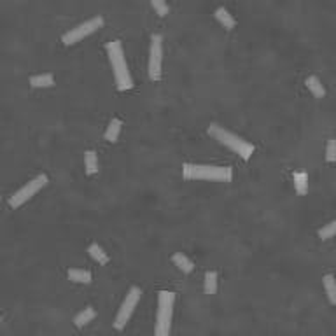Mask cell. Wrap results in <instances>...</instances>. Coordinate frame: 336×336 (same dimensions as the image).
Wrapping results in <instances>:
<instances>
[{"mask_svg": "<svg viewBox=\"0 0 336 336\" xmlns=\"http://www.w3.org/2000/svg\"><path fill=\"white\" fill-rule=\"evenodd\" d=\"M105 51L109 56V62L112 65L114 72V81H116V88L119 91H128L133 88V79L128 70V65L124 60V51L121 40H110L105 44Z\"/></svg>", "mask_w": 336, "mask_h": 336, "instance_id": "obj_1", "label": "cell"}, {"mask_svg": "<svg viewBox=\"0 0 336 336\" xmlns=\"http://www.w3.org/2000/svg\"><path fill=\"white\" fill-rule=\"evenodd\" d=\"M182 177L188 181H219L231 182L233 168L217 165H196V163H184L182 165Z\"/></svg>", "mask_w": 336, "mask_h": 336, "instance_id": "obj_2", "label": "cell"}, {"mask_svg": "<svg viewBox=\"0 0 336 336\" xmlns=\"http://www.w3.org/2000/svg\"><path fill=\"white\" fill-rule=\"evenodd\" d=\"M208 135L214 137V139L217 140V142L221 144V146L231 149L235 154H238L240 158L243 159V161H249L252 158V154H254V146H252L250 142H247V140H243L242 137L235 135V133H231L230 130L223 128V126L219 124H210L208 126Z\"/></svg>", "mask_w": 336, "mask_h": 336, "instance_id": "obj_3", "label": "cell"}, {"mask_svg": "<svg viewBox=\"0 0 336 336\" xmlns=\"http://www.w3.org/2000/svg\"><path fill=\"white\" fill-rule=\"evenodd\" d=\"M174 305L175 292L159 291L158 292V314H156V336H168L172 329V319H174Z\"/></svg>", "mask_w": 336, "mask_h": 336, "instance_id": "obj_4", "label": "cell"}, {"mask_svg": "<svg viewBox=\"0 0 336 336\" xmlns=\"http://www.w3.org/2000/svg\"><path fill=\"white\" fill-rule=\"evenodd\" d=\"M104 18L102 16H93L90 18V20H86L84 23H79L77 26H74V28H70L68 32H65L62 35V42L63 46H74L77 44V42H81L82 39H86V37H90L91 33L98 32V30L104 26Z\"/></svg>", "mask_w": 336, "mask_h": 336, "instance_id": "obj_5", "label": "cell"}, {"mask_svg": "<svg viewBox=\"0 0 336 336\" xmlns=\"http://www.w3.org/2000/svg\"><path fill=\"white\" fill-rule=\"evenodd\" d=\"M49 179L46 174H40L37 175L35 179H32V181L26 182L23 188H20L18 191H14L13 194L9 196V207L11 208H20L21 205H25L26 201L30 200L32 196H35L37 193H39L40 189H44L46 186H48Z\"/></svg>", "mask_w": 336, "mask_h": 336, "instance_id": "obj_6", "label": "cell"}, {"mask_svg": "<svg viewBox=\"0 0 336 336\" xmlns=\"http://www.w3.org/2000/svg\"><path fill=\"white\" fill-rule=\"evenodd\" d=\"M140 296H142V291H140V287L133 285V287L128 289V292H126L123 303H121L119 310H117L116 319H114V327H116L117 331H123L124 327H126L128 320L132 319L133 312H135L137 305H139Z\"/></svg>", "mask_w": 336, "mask_h": 336, "instance_id": "obj_7", "label": "cell"}, {"mask_svg": "<svg viewBox=\"0 0 336 336\" xmlns=\"http://www.w3.org/2000/svg\"><path fill=\"white\" fill-rule=\"evenodd\" d=\"M161 63H163V37L159 33L151 35V46H149V79L152 82L161 81Z\"/></svg>", "mask_w": 336, "mask_h": 336, "instance_id": "obj_8", "label": "cell"}, {"mask_svg": "<svg viewBox=\"0 0 336 336\" xmlns=\"http://www.w3.org/2000/svg\"><path fill=\"white\" fill-rule=\"evenodd\" d=\"M68 280L75 282V284H91L93 282V275H91L90 270H79V268H72L67 272Z\"/></svg>", "mask_w": 336, "mask_h": 336, "instance_id": "obj_9", "label": "cell"}, {"mask_svg": "<svg viewBox=\"0 0 336 336\" xmlns=\"http://www.w3.org/2000/svg\"><path fill=\"white\" fill-rule=\"evenodd\" d=\"M214 16H216V20L219 21L221 26H224L226 30H233L236 25L235 18L230 14V11L226 9V7H217L216 13H214Z\"/></svg>", "mask_w": 336, "mask_h": 336, "instance_id": "obj_10", "label": "cell"}, {"mask_svg": "<svg viewBox=\"0 0 336 336\" xmlns=\"http://www.w3.org/2000/svg\"><path fill=\"white\" fill-rule=\"evenodd\" d=\"M121 128H123V121L117 119V117H112V121L109 123L105 130V140L110 144L117 142V139H119V133H121Z\"/></svg>", "mask_w": 336, "mask_h": 336, "instance_id": "obj_11", "label": "cell"}, {"mask_svg": "<svg viewBox=\"0 0 336 336\" xmlns=\"http://www.w3.org/2000/svg\"><path fill=\"white\" fill-rule=\"evenodd\" d=\"M172 261H174V265L177 266L182 273H191L194 270V263L191 261L186 254H182V252H175V254L172 256Z\"/></svg>", "mask_w": 336, "mask_h": 336, "instance_id": "obj_12", "label": "cell"}, {"mask_svg": "<svg viewBox=\"0 0 336 336\" xmlns=\"http://www.w3.org/2000/svg\"><path fill=\"white\" fill-rule=\"evenodd\" d=\"M305 84H307L308 91H310V93L314 95L315 98H324V97H326V88H324L322 81H320L317 75H310V77H307Z\"/></svg>", "mask_w": 336, "mask_h": 336, "instance_id": "obj_13", "label": "cell"}, {"mask_svg": "<svg viewBox=\"0 0 336 336\" xmlns=\"http://www.w3.org/2000/svg\"><path fill=\"white\" fill-rule=\"evenodd\" d=\"M88 254H90V258L93 259V261H97L98 265H107L109 263V254L104 250V247L98 245V243H91L90 247H88Z\"/></svg>", "mask_w": 336, "mask_h": 336, "instance_id": "obj_14", "label": "cell"}, {"mask_svg": "<svg viewBox=\"0 0 336 336\" xmlns=\"http://www.w3.org/2000/svg\"><path fill=\"white\" fill-rule=\"evenodd\" d=\"M28 84L32 88H53L55 77H53V74H37L28 79Z\"/></svg>", "mask_w": 336, "mask_h": 336, "instance_id": "obj_15", "label": "cell"}, {"mask_svg": "<svg viewBox=\"0 0 336 336\" xmlns=\"http://www.w3.org/2000/svg\"><path fill=\"white\" fill-rule=\"evenodd\" d=\"M84 172H86V175L98 174V156L95 151L84 152Z\"/></svg>", "mask_w": 336, "mask_h": 336, "instance_id": "obj_16", "label": "cell"}, {"mask_svg": "<svg viewBox=\"0 0 336 336\" xmlns=\"http://www.w3.org/2000/svg\"><path fill=\"white\" fill-rule=\"evenodd\" d=\"M95 308L93 307H86L84 310H81L79 312L77 315L74 317V324H75V327H84V326H88V324L91 322V320L95 319Z\"/></svg>", "mask_w": 336, "mask_h": 336, "instance_id": "obj_17", "label": "cell"}, {"mask_svg": "<svg viewBox=\"0 0 336 336\" xmlns=\"http://www.w3.org/2000/svg\"><path fill=\"white\" fill-rule=\"evenodd\" d=\"M294 189L298 194H307L308 193V175L305 172H296L292 175Z\"/></svg>", "mask_w": 336, "mask_h": 336, "instance_id": "obj_18", "label": "cell"}, {"mask_svg": "<svg viewBox=\"0 0 336 336\" xmlns=\"http://www.w3.org/2000/svg\"><path fill=\"white\" fill-rule=\"evenodd\" d=\"M217 272H214V270H208V272H205V280H203V289H205V294H216L217 292Z\"/></svg>", "mask_w": 336, "mask_h": 336, "instance_id": "obj_19", "label": "cell"}, {"mask_svg": "<svg viewBox=\"0 0 336 336\" xmlns=\"http://www.w3.org/2000/svg\"><path fill=\"white\" fill-rule=\"evenodd\" d=\"M324 282V289H326L327 292V300H329L331 305H336V282H334V277L333 275H326V277L322 278Z\"/></svg>", "mask_w": 336, "mask_h": 336, "instance_id": "obj_20", "label": "cell"}, {"mask_svg": "<svg viewBox=\"0 0 336 336\" xmlns=\"http://www.w3.org/2000/svg\"><path fill=\"white\" fill-rule=\"evenodd\" d=\"M149 2H151V7L159 18H165L170 14V7H168L166 0H149Z\"/></svg>", "mask_w": 336, "mask_h": 336, "instance_id": "obj_21", "label": "cell"}, {"mask_svg": "<svg viewBox=\"0 0 336 336\" xmlns=\"http://www.w3.org/2000/svg\"><path fill=\"white\" fill-rule=\"evenodd\" d=\"M334 233H336V223L334 221H331V223H327L324 228H320L317 235H319L320 240H329V238H333L334 236Z\"/></svg>", "mask_w": 336, "mask_h": 336, "instance_id": "obj_22", "label": "cell"}, {"mask_svg": "<svg viewBox=\"0 0 336 336\" xmlns=\"http://www.w3.org/2000/svg\"><path fill=\"white\" fill-rule=\"evenodd\" d=\"M326 159L329 163H333L336 159V140L331 139L329 142H327V147H326Z\"/></svg>", "mask_w": 336, "mask_h": 336, "instance_id": "obj_23", "label": "cell"}, {"mask_svg": "<svg viewBox=\"0 0 336 336\" xmlns=\"http://www.w3.org/2000/svg\"><path fill=\"white\" fill-rule=\"evenodd\" d=\"M0 320H2V319H0Z\"/></svg>", "mask_w": 336, "mask_h": 336, "instance_id": "obj_24", "label": "cell"}]
</instances>
